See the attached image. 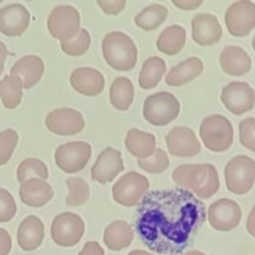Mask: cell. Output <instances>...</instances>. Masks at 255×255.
<instances>
[{
  "mask_svg": "<svg viewBox=\"0 0 255 255\" xmlns=\"http://www.w3.org/2000/svg\"><path fill=\"white\" fill-rule=\"evenodd\" d=\"M204 222L203 202L183 188L148 192L139 201L134 217L142 243L162 255L183 253Z\"/></svg>",
  "mask_w": 255,
  "mask_h": 255,
  "instance_id": "1",
  "label": "cell"
},
{
  "mask_svg": "<svg viewBox=\"0 0 255 255\" xmlns=\"http://www.w3.org/2000/svg\"><path fill=\"white\" fill-rule=\"evenodd\" d=\"M172 178L178 186L193 192L202 199H208L218 192L219 176L213 164H182L172 173Z\"/></svg>",
  "mask_w": 255,
  "mask_h": 255,
  "instance_id": "2",
  "label": "cell"
},
{
  "mask_svg": "<svg viewBox=\"0 0 255 255\" xmlns=\"http://www.w3.org/2000/svg\"><path fill=\"white\" fill-rule=\"evenodd\" d=\"M102 54L112 69L129 71L137 64V47L133 40L121 31H112L102 40Z\"/></svg>",
  "mask_w": 255,
  "mask_h": 255,
  "instance_id": "3",
  "label": "cell"
},
{
  "mask_svg": "<svg viewBox=\"0 0 255 255\" xmlns=\"http://www.w3.org/2000/svg\"><path fill=\"white\" fill-rule=\"evenodd\" d=\"M201 138L209 151L224 152L233 144V126L226 116L212 115L201 124Z\"/></svg>",
  "mask_w": 255,
  "mask_h": 255,
  "instance_id": "4",
  "label": "cell"
},
{
  "mask_svg": "<svg viewBox=\"0 0 255 255\" xmlns=\"http://www.w3.org/2000/svg\"><path fill=\"white\" fill-rule=\"evenodd\" d=\"M181 104L173 94L158 92L151 95L143 104V117L153 126H166L178 117Z\"/></svg>",
  "mask_w": 255,
  "mask_h": 255,
  "instance_id": "5",
  "label": "cell"
},
{
  "mask_svg": "<svg viewBox=\"0 0 255 255\" xmlns=\"http://www.w3.org/2000/svg\"><path fill=\"white\" fill-rule=\"evenodd\" d=\"M224 177L229 192L234 194L248 193L255 181L254 159L248 156L234 157L227 163Z\"/></svg>",
  "mask_w": 255,
  "mask_h": 255,
  "instance_id": "6",
  "label": "cell"
},
{
  "mask_svg": "<svg viewBox=\"0 0 255 255\" xmlns=\"http://www.w3.org/2000/svg\"><path fill=\"white\" fill-rule=\"evenodd\" d=\"M148 179L137 172H128L122 176L112 187L115 202L124 207H134L147 193Z\"/></svg>",
  "mask_w": 255,
  "mask_h": 255,
  "instance_id": "7",
  "label": "cell"
},
{
  "mask_svg": "<svg viewBox=\"0 0 255 255\" xmlns=\"http://www.w3.org/2000/svg\"><path fill=\"white\" fill-rule=\"evenodd\" d=\"M80 14L71 5L54 7L47 19V29L52 37L61 41L74 37L80 31Z\"/></svg>",
  "mask_w": 255,
  "mask_h": 255,
  "instance_id": "8",
  "label": "cell"
},
{
  "mask_svg": "<svg viewBox=\"0 0 255 255\" xmlns=\"http://www.w3.org/2000/svg\"><path fill=\"white\" fill-rule=\"evenodd\" d=\"M85 233V223L75 213H61L52 221L51 238L55 244L65 248L74 247L81 241Z\"/></svg>",
  "mask_w": 255,
  "mask_h": 255,
  "instance_id": "9",
  "label": "cell"
},
{
  "mask_svg": "<svg viewBox=\"0 0 255 255\" xmlns=\"http://www.w3.org/2000/svg\"><path fill=\"white\" fill-rule=\"evenodd\" d=\"M92 148L86 142H69L55 151V163L66 173L82 171L91 158Z\"/></svg>",
  "mask_w": 255,
  "mask_h": 255,
  "instance_id": "10",
  "label": "cell"
},
{
  "mask_svg": "<svg viewBox=\"0 0 255 255\" xmlns=\"http://www.w3.org/2000/svg\"><path fill=\"white\" fill-rule=\"evenodd\" d=\"M226 24L233 36H247L255 26V4L249 0L237 1L226 12Z\"/></svg>",
  "mask_w": 255,
  "mask_h": 255,
  "instance_id": "11",
  "label": "cell"
},
{
  "mask_svg": "<svg viewBox=\"0 0 255 255\" xmlns=\"http://www.w3.org/2000/svg\"><path fill=\"white\" fill-rule=\"evenodd\" d=\"M241 219V206L232 199L222 198L209 207L208 221L216 231H233L239 226Z\"/></svg>",
  "mask_w": 255,
  "mask_h": 255,
  "instance_id": "12",
  "label": "cell"
},
{
  "mask_svg": "<svg viewBox=\"0 0 255 255\" xmlns=\"http://www.w3.org/2000/svg\"><path fill=\"white\" fill-rule=\"evenodd\" d=\"M47 129L60 136H74L85 128L84 116L72 109H57L50 112L45 120Z\"/></svg>",
  "mask_w": 255,
  "mask_h": 255,
  "instance_id": "13",
  "label": "cell"
},
{
  "mask_svg": "<svg viewBox=\"0 0 255 255\" xmlns=\"http://www.w3.org/2000/svg\"><path fill=\"white\" fill-rule=\"evenodd\" d=\"M221 100L234 115H243L254 107V90L247 82H231L222 90Z\"/></svg>",
  "mask_w": 255,
  "mask_h": 255,
  "instance_id": "14",
  "label": "cell"
},
{
  "mask_svg": "<svg viewBox=\"0 0 255 255\" xmlns=\"http://www.w3.org/2000/svg\"><path fill=\"white\" fill-rule=\"evenodd\" d=\"M125 169L121 152L112 147H107L100 153L91 168V177L94 181L101 184L114 181Z\"/></svg>",
  "mask_w": 255,
  "mask_h": 255,
  "instance_id": "15",
  "label": "cell"
},
{
  "mask_svg": "<svg viewBox=\"0 0 255 255\" xmlns=\"http://www.w3.org/2000/svg\"><path fill=\"white\" fill-rule=\"evenodd\" d=\"M166 142L172 156L194 157L201 152V143L189 127H174L166 136Z\"/></svg>",
  "mask_w": 255,
  "mask_h": 255,
  "instance_id": "16",
  "label": "cell"
},
{
  "mask_svg": "<svg viewBox=\"0 0 255 255\" xmlns=\"http://www.w3.org/2000/svg\"><path fill=\"white\" fill-rule=\"evenodd\" d=\"M30 24V14L21 4H10L0 9V32L6 36H20Z\"/></svg>",
  "mask_w": 255,
  "mask_h": 255,
  "instance_id": "17",
  "label": "cell"
},
{
  "mask_svg": "<svg viewBox=\"0 0 255 255\" xmlns=\"http://www.w3.org/2000/svg\"><path fill=\"white\" fill-rule=\"evenodd\" d=\"M70 84L84 96H99L105 89V77L99 70L92 67H79L70 76Z\"/></svg>",
  "mask_w": 255,
  "mask_h": 255,
  "instance_id": "18",
  "label": "cell"
},
{
  "mask_svg": "<svg viewBox=\"0 0 255 255\" xmlns=\"http://www.w3.org/2000/svg\"><path fill=\"white\" fill-rule=\"evenodd\" d=\"M222 26L212 14H198L192 20V37L202 46L217 44L222 37Z\"/></svg>",
  "mask_w": 255,
  "mask_h": 255,
  "instance_id": "19",
  "label": "cell"
},
{
  "mask_svg": "<svg viewBox=\"0 0 255 255\" xmlns=\"http://www.w3.org/2000/svg\"><path fill=\"white\" fill-rule=\"evenodd\" d=\"M19 196L22 203L26 206L40 208L51 201L54 197V189L44 179L30 178L21 183Z\"/></svg>",
  "mask_w": 255,
  "mask_h": 255,
  "instance_id": "20",
  "label": "cell"
},
{
  "mask_svg": "<svg viewBox=\"0 0 255 255\" xmlns=\"http://www.w3.org/2000/svg\"><path fill=\"white\" fill-rule=\"evenodd\" d=\"M45 71L44 61L36 55H26L21 57L10 70L11 76H17L22 82V89L29 90L41 80Z\"/></svg>",
  "mask_w": 255,
  "mask_h": 255,
  "instance_id": "21",
  "label": "cell"
},
{
  "mask_svg": "<svg viewBox=\"0 0 255 255\" xmlns=\"http://www.w3.org/2000/svg\"><path fill=\"white\" fill-rule=\"evenodd\" d=\"M45 237L44 224L37 217L29 216L17 229V244L25 252H31L41 246Z\"/></svg>",
  "mask_w": 255,
  "mask_h": 255,
  "instance_id": "22",
  "label": "cell"
},
{
  "mask_svg": "<svg viewBox=\"0 0 255 255\" xmlns=\"http://www.w3.org/2000/svg\"><path fill=\"white\" fill-rule=\"evenodd\" d=\"M219 62L223 71L232 76H243L252 69L251 56L239 46H228L223 49Z\"/></svg>",
  "mask_w": 255,
  "mask_h": 255,
  "instance_id": "23",
  "label": "cell"
},
{
  "mask_svg": "<svg viewBox=\"0 0 255 255\" xmlns=\"http://www.w3.org/2000/svg\"><path fill=\"white\" fill-rule=\"evenodd\" d=\"M203 62L199 57H189L186 61L173 66L166 76V84L178 87L188 84L203 72Z\"/></svg>",
  "mask_w": 255,
  "mask_h": 255,
  "instance_id": "24",
  "label": "cell"
},
{
  "mask_svg": "<svg viewBox=\"0 0 255 255\" xmlns=\"http://www.w3.org/2000/svg\"><path fill=\"white\" fill-rule=\"evenodd\" d=\"M125 146L129 153L138 159L148 158L156 151V137L148 132L131 128L126 134Z\"/></svg>",
  "mask_w": 255,
  "mask_h": 255,
  "instance_id": "25",
  "label": "cell"
},
{
  "mask_svg": "<svg viewBox=\"0 0 255 255\" xmlns=\"http://www.w3.org/2000/svg\"><path fill=\"white\" fill-rule=\"evenodd\" d=\"M134 233L128 223L124 221L112 222L104 233V242L109 249L120 252L131 246L133 242Z\"/></svg>",
  "mask_w": 255,
  "mask_h": 255,
  "instance_id": "26",
  "label": "cell"
},
{
  "mask_svg": "<svg viewBox=\"0 0 255 255\" xmlns=\"http://www.w3.org/2000/svg\"><path fill=\"white\" fill-rule=\"evenodd\" d=\"M187 32L181 25H171L161 32L157 40V47L166 55H176L186 45Z\"/></svg>",
  "mask_w": 255,
  "mask_h": 255,
  "instance_id": "27",
  "label": "cell"
},
{
  "mask_svg": "<svg viewBox=\"0 0 255 255\" xmlns=\"http://www.w3.org/2000/svg\"><path fill=\"white\" fill-rule=\"evenodd\" d=\"M134 89L131 80L127 77H117L110 89V101L119 111H126L133 102Z\"/></svg>",
  "mask_w": 255,
  "mask_h": 255,
  "instance_id": "28",
  "label": "cell"
},
{
  "mask_svg": "<svg viewBox=\"0 0 255 255\" xmlns=\"http://www.w3.org/2000/svg\"><path fill=\"white\" fill-rule=\"evenodd\" d=\"M166 72V62L158 56H152L143 62L139 72V86L144 90L156 87Z\"/></svg>",
  "mask_w": 255,
  "mask_h": 255,
  "instance_id": "29",
  "label": "cell"
},
{
  "mask_svg": "<svg viewBox=\"0 0 255 255\" xmlns=\"http://www.w3.org/2000/svg\"><path fill=\"white\" fill-rule=\"evenodd\" d=\"M0 99L5 109L14 110L22 99V82L17 76H5L0 81Z\"/></svg>",
  "mask_w": 255,
  "mask_h": 255,
  "instance_id": "30",
  "label": "cell"
},
{
  "mask_svg": "<svg viewBox=\"0 0 255 255\" xmlns=\"http://www.w3.org/2000/svg\"><path fill=\"white\" fill-rule=\"evenodd\" d=\"M167 16H168V9L164 5L151 4L136 15L134 22L142 30L151 31L163 24Z\"/></svg>",
  "mask_w": 255,
  "mask_h": 255,
  "instance_id": "31",
  "label": "cell"
},
{
  "mask_svg": "<svg viewBox=\"0 0 255 255\" xmlns=\"http://www.w3.org/2000/svg\"><path fill=\"white\" fill-rule=\"evenodd\" d=\"M49 177L46 164L37 158H26L17 167V181L20 183L30 178H40L46 181Z\"/></svg>",
  "mask_w": 255,
  "mask_h": 255,
  "instance_id": "32",
  "label": "cell"
},
{
  "mask_svg": "<svg viewBox=\"0 0 255 255\" xmlns=\"http://www.w3.org/2000/svg\"><path fill=\"white\" fill-rule=\"evenodd\" d=\"M69 188V196L66 198V204L71 207H79L86 203L90 198V187L82 178L70 177L66 181Z\"/></svg>",
  "mask_w": 255,
  "mask_h": 255,
  "instance_id": "33",
  "label": "cell"
},
{
  "mask_svg": "<svg viewBox=\"0 0 255 255\" xmlns=\"http://www.w3.org/2000/svg\"><path fill=\"white\" fill-rule=\"evenodd\" d=\"M91 44V37L86 29H80L74 37L61 41L62 51L70 56H81L89 50Z\"/></svg>",
  "mask_w": 255,
  "mask_h": 255,
  "instance_id": "34",
  "label": "cell"
},
{
  "mask_svg": "<svg viewBox=\"0 0 255 255\" xmlns=\"http://www.w3.org/2000/svg\"><path fill=\"white\" fill-rule=\"evenodd\" d=\"M139 168L152 174H158L166 171L169 166V158L163 149H156L151 157L144 159H138L137 162Z\"/></svg>",
  "mask_w": 255,
  "mask_h": 255,
  "instance_id": "35",
  "label": "cell"
},
{
  "mask_svg": "<svg viewBox=\"0 0 255 255\" xmlns=\"http://www.w3.org/2000/svg\"><path fill=\"white\" fill-rule=\"evenodd\" d=\"M17 139L19 136L16 131L11 128L5 129L0 133V166H4L10 161L17 144Z\"/></svg>",
  "mask_w": 255,
  "mask_h": 255,
  "instance_id": "36",
  "label": "cell"
},
{
  "mask_svg": "<svg viewBox=\"0 0 255 255\" xmlns=\"http://www.w3.org/2000/svg\"><path fill=\"white\" fill-rule=\"evenodd\" d=\"M16 203L9 191L0 188V223L10 222L16 214Z\"/></svg>",
  "mask_w": 255,
  "mask_h": 255,
  "instance_id": "37",
  "label": "cell"
},
{
  "mask_svg": "<svg viewBox=\"0 0 255 255\" xmlns=\"http://www.w3.org/2000/svg\"><path fill=\"white\" fill-rule=\"evenodd\" d=\"M239 136L241 143L249 151H255V120L254 117H248L243 120L239 125Z\"/></svg>",
  "mask_w": 255,
  "mask_h": 255,
  "instance_id": "38",
  "label": "cell"
},
{
  "mask_svg": "<svg viewBox=\"0 0 255 255\" xmlns=\"http://www.w3.org/2000/svg\"><path fill=\"white\" fill-rule=\"evenodd\" d=\"M97 5L109 15H119L126 6L125 0H97Z\"/></svg>",
  "mask_w": 255,
  "mask_h": 255,
  "instance_id": "39",
  "label": "cell"
},
{
  "mask_svg": "<svg viewBox=\"0 0 255 255\" xmlns=\"http://www.w3.org/2000/svg\"><path fill=\"white\" fill-rule=\"evenodd\" d=\"M11 237L5 229L0 228V255H7L11 251Z\"/></svg>",
  "mask_w": 255,
  "mask_h": 255,
  "instance_id": "40",
  "label": "cell"
},
{
  "mask_svg": "<svg viewBox=\"0 0 255 255\" xmlns=\"http://www.w3.org/2000/svg\"><path fill=\"white\" fill-rule=\"evenodd\" d=\"M79 255H105V252L97 242H89L85 244Z\"/></svg>",
  "mask_w": 255,
  "mask_h": 255,
  "instance_id": "41",
  "label": "cell"
},
{
  "mask_svg": "<svg viewBox=\"0 0 255 255\" xmlns=\"http://www.w3.org/2000/svg\"><path fill=\"white\" fill-rule=\"evenodd\" d=\"M172 4L182 10H193L196 7L201 6L203 1H201V0L199 1H194V0H172Z\"/></svg>",
  "mask_w": 255,
  "mask_h": 255,
  "instance_id": "42",
  "label": "cell"
},
{
  "mask_svg": "<svg viewBox=\"0 0 255 255\" xmlns=\"http://www.w3.org/2000/svg\"><path fill=\"white\" fill-rule=\"evenodd\" d=\"M7 56V49H6V45L4 42L0 41V75L1 72L4 71V64H5V59Z\"/></svg>",
  "mask_w": 255,
  "mask_h": 255,
  "instance_id": "43",
  "label": "cell"
},
{
  "mask_svg": "<svg viewBox=\"0 0 255 255\" xmlns=\"http://www.w3.org/2000/svg\"><path fill=\"white\" fill-rule=\"evenodd\" d=\"M254 214H255V208L253 207V209H252L251 212V216H249V219H248V224H247V228H248V232L251 233V236H255V227H254Z\"/></svg>",
  "mask_w": 255,
  "mask_h": 255,
  "instance_id": "44",
  "label": "cell"
},
{
  "mask_svg": "<svg viewBox=\"0 0 255 255\" xmlns=\"http://www.w3.org/2000/svg\"><path fill=\"white\" fill-rule=\"evenodd\" d=\"M128 255H153V254H149V253H147V252H143V251H133V252H131Z\"/></svg>",
  "mask_w": 255,
  "mask_h": 255,
  "instance_id": "45",
  "label": "cell"
},
{
  "mask_svg": "<svg viewBox=\"0 0 255 255\" xmlns=\"http://www.w3.org/2000/svg\"><path fill=\"white\" fill-rule=\"evenodd\" d=\"M183 255H206V254L202 253V252H199V251H191V252H187V253Z\"/></svg>",
  "mask_w": 255,
  "mask_h": 255,
  "instance_id": "46",
  "label": "cell"
}]
</instances>
